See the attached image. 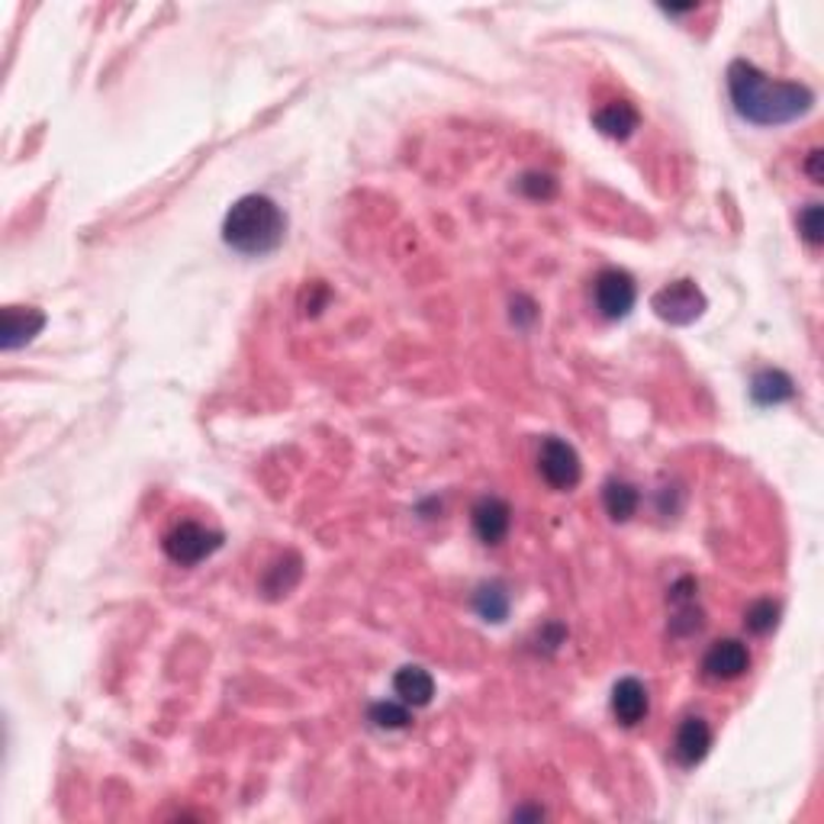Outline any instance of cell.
Segmentation results:
<instances>
[{"label": "cell", "mask_w": 824, "mask_h": 824, "mask_svg": "<svg viewBox=\"0 0 824 824\" xmlns=\"http://www.w3.org/2000/svg\"><path fill=\"white\" fill-rule=\"evenodd\" d=\"M287 235V216L271 197L248 193L232 203L223 220V242L238 255H268Z\"/></svg>", "instance_id": "cell-2"}, {"label": "cell", "mask_w": 824, "mask_h": 824, "mask_svg": "<svg viewBox=\"0 0 824 824\" xmlns=\"http://www.w3.org/2000/svg\"><path fill=\"white\" fill-rule=\"evenodd\" d=\"M538 470L545 477L550 490H574L583 477V467H580V455L570 442L550 435L542 442V452H538Z\"/></svg>", "instance_id": "cell-5"}, {"label": "cell", "mask_w": 824, "mask_h": 824, "mask_svg": "<svg viewBox=\"0 0 824 824\" xmlns=\"http://www.w3.org/2000/svg\"><path fill=\"white\" fill-rule=\"evenodd\" d=\"M602 505L615 522H628L638 509V490L625 480H609L602 487Z\"/></svg>", "instance_id": "cell-15"}, {"label": "cell", "mask_w": 824, "mask_h": 824, "mask_svg": "<svg viewBox=\"0 0 824 824\" xmlns=\"http://www.w3.org/2000/svg\"><path fill=\"white\" fill-rule=\"evenodd\" d=\"M747 670H750V650L737 638L715 642L702 657V677L712 683H728V680L744 677Z\"/></svg>", "instance_id": "cell-7"}, {"label": "cell", "mask_w": 824, "mask_h": 824, "mask_svg": "<svg viewBox=\"0 0 824 824\" xmlns=\"http://www.w3.org/2000/svg\"><path fill=\"white\" fill-rule=\"evenodd\" d=\"M512 525V509L500 497H483L474 505V532L483 545H500L509 535Z\"/></svg>", "instance_id": "cell-11"}, {"label": "cell", "mask_w": 824, "mask_h": 824, "mask_svg": "<svg viewBox=\"0 0 824 824\" xmlns=\"http://www.w3.org/2000/svg\"><path fill=\"white\" fill-rule=\"evenodd\" d=\"M477 612L487 619V622H503L505 612H509V595L500 583H490V587H480L477 593Z\"/></svg>", "instance_id": "cell-16"}, {"label": "cell", "mask_w": 824, "mask_h": 824, "mask_svg": "<svg viewBox=\"0 0 824 824\" xmlns=\"http://www.w3.org/2000/svg\"><path fill=\"white\" fill-rule=\"evenodd\" d=\"M750 397L760 407H777V403H786L795 397V383L782 370H760L750 383Z\"/></svg>", "instance_id": "cell-14"}, {"label": "cell", "mask_w": 824, "mask_h": 824, "mask_svg": "<svg viewBox=\"0 0 824 824\" xmlns=\"http://www.w3.org/2000/svg\"><path fill=\"white\" fill-rule=\"evenodd\" d=\"M46 325V316L33 307H7L3 310V322H0V345L7 352L20 348V345H30Z\"/></svg>", "instance_id": "cell-10"}, {"label": "cell", "mask_w": 824, "mask_h": 824, "mask_svg": "<svg viewBox=\"0 0 824 824\" xmlns=\"http://www.w3.org/2000/svg\"><path fill=\"white\" fill-rule=\"evenodd\" d=\"M393 692L412 705V709H422V705H428L432 702V695H435V680H432V673L425 670V667H400L397 670V677H393Z\"/></svg>", "instance_id": "cell-13"}, {"label": "cell", "mask_w": 824, "mask_h": 824, "mask_svg": "<svg viewBox=\"0 0 824 824\" xmlns=\"http://www.w3.org/2000/svg\"><path fill=\"white\" fill-rule=\"evenodd\" d=\"M223 542H226V535L216 532V528H207V525H200V522H181V525H175V528L165 535L162 548H165V554H168L175 564L193 567V564L213 557L216 550L223 548Z\"/></svg>", "instance_id": "cell-3"}, {"label": "cell", "mask_w": 824, "mask_h": 824, "mask_svg": "<svg viewBox=\"0 0 824 824\" xmlns=\"http://www.w3.org/2000/svg\"><path fill=\"white\" fill-rule=\"evenodd\" d=\"M728 93L734 110L757 126H782L815 107V93L795 81H773L750 62L728 65Z\"/></svg>", "instance_id": "cell-1"}, {"label": "cell", "mask_w": 824, "mask_h": 824, "mask_svg": "<svg viewBox=\"0 0 824 824\" xmlns=\"http://www.w3.org/2000/svg\"><path fill=\"white\" fill-rule=\"evenodd\" d=\"M593 123L595 130L602 133V136L609 138H628L638 126H642V113L632 107V103H625V100H615V103H609V107H602V110H595L593 113Z\"/></svg>", "instance_id": "cell-12"}, {"label": "cell", "mask_w": 824, "mask_h": 824, "mask_svg": "<svg viewBox=\"0 0 824 824\" xmlns=\"http://www.w3.org/2000/svg\"><path fill=\"white\" fill-rule=\"evenodd\" d=\"M799 232H802V238H805L809 245H815V248L822 245L824 226H822V207H819V203H809V207L799 213Z\"/></svg>", "instance_id": "cell-19"}, {"label": "cell", "mask_w": 824, "mask_h": 824, "mask_svg": "<svg viewBox=\"0 0 824 824\" xmlns=\"http://www.w3.org/2000/svg\"><path fill=\"white\" fill-rule=\"evenodd\" d=\"M647 712H650V695H647V687L642 680H635V677L619 680L612 689V715L619 719V725L635 728L647 719Z\"/></svg>", "instance_id": "cell-9"}, {"label": "cell", "mask_w": 824, "mask_h": 824, "mask_svg": "<svg viewBox=\"0 0 824 824\" xmlns=\"http://www.w3.org/2000/svg\"><path fill=\"white\" fill-rule=\"evenodd\" d=\"M593 297H595V310L605 316V320H625L638 300V287H635V277L628 271H619V268H609L602 275L595 277L593 283Z\"/></svg>", "instance_id": "cell-6"}, {"label": "cell", "mask_w": 824, "mask_h": 824, "mask_svg": "<svg viewBox=\"0 0 824 824\" xmlns=\"http://www.w3.org/2000/svg\"><path fill=\"white\" fill-rule=\"evenodd\" d=\"M777 619H779V605L773 602V599H760V602L747 605V612H744V625H747L754 635H767V632H773V628H777Z\"/></svg>", "instance_id": "cell-17"}, {"label": "cell", "mask_w": 824, "mask_h": 824, "mask_svg": "<svg viewBox=\"0 0 824 824\" xmlns=\"http://www.w3.org/2000/svg\"><path fill=\"white\" fill-rule=\"evenodd\" d=\"M819 162H822V148L809 152V162H805V171L812 175V181H815V183L824 181V175H822V168H819Z\"/></svg>", "instance_id": "cell-20"}, {"label": "cell", "mask_w": 824, "mask_h": 824, "mask_svg": "<svg viewBox=\"0 0 824 824\" xmlns=\"http://www.w3.org/2000/svg\"><path fill=\"white\" fill-rule=\"evenodd\" d=\"M370 722L377 728H407L412 722V715L410 709H407V702L403 705H397V702H377V705H370Z\"/></svg>", "instance_id": "cell-18"}, {"label": "cell", "mask_w": 824, "mask_h": 824, "mask_svg": "<svg viewBox=\"0 0 824 824\" xmlns=\"http://www.w3.org/2000/svg\"><path fill=\"white\" fill-rule=\"evenodd\" d=\"M654 313L670 325H689L705 313V293L695 287V280H673L650 300Z\"/></svg>", "instance_id": "cell-4"}, {"label": "cell", "mask_w": 824, "mask_h": 824, "mask_svg": "<svg viewBox=\"0 0 824 824\" xmlns=\"http://www.w3.org/2000/svg\"><path fill=\"white\" fill-rule=\"evenodd\" d=\"M709 747H712V728L705 719L699 715H689L680 722L677 728V737H673V757L680 767H695L709 757Z\"/></svg>", "instance_id": "cell-8"}]
</instances>
